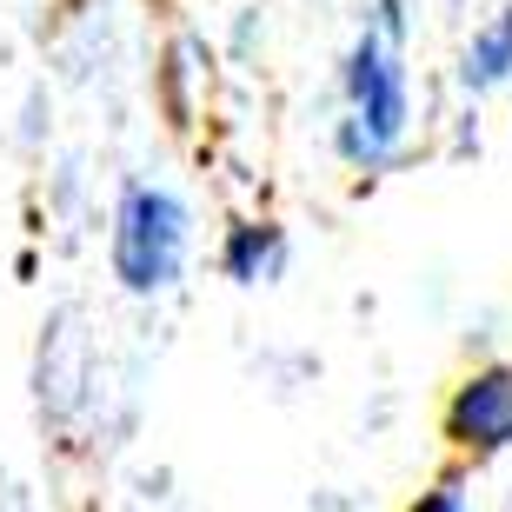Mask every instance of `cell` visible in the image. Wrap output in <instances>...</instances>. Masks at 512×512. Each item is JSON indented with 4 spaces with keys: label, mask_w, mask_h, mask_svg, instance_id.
Here are the masks:
<instances>
[{
    "label": "cell",
    "mask_w": 512,
    "mask_h": 512,
    "mask_svg": "<svg viewBox=\"0 0 512 512\" xmlns=\"http://www.w3.org/2000/svg\"><path fill=\"white\" fill-rule=\"evenodd\" d=\"M346 120H340V153L360 173L393 167L406 140V67H399V0H380L366 34L346 54Z\"/></svg>",
    "instance_id": "6da1fadb"
},
{
    "label": "cell",
    "mask_w": 512,
    "mask_h": 512,
    "mask_svg": "<svg viewBox=\"0 0 512 512\" xmlns=\"http://www.w3.org/2000/svg\"><path fill=\"white\" fill-rule=\"evenodd\" d=\"M187 260V207L167 187H127L114 213V273L127 293H160Z\"/></svg>",
    "instance_id": "7a4b0ae2"
},
{
    "label": "cell",
    "mask_w": 512,
    "mask_h": 512,
    "mask_svg": "<svg viewBox=\"0 0 512 512\" xmlns=\"http://www.w3.org/2000/svg\"><path fill=\"white\" fill-rule=\"evenodd\" d=\"M446 439L459 453H499L512 439V366H486L453 393L446 406Z\"/></svg>",
    "instance_id": "3957f363"
},
{
    "label": "cell",
    "mask_w": 512,
    "mask_h": 512,
    "mask_svg": "<svg viewBox=\"0 0 512 512\" xmlns=\"http://www.w3.org/2000/svg\"><path fill=\"white\" fill-rule=\"evenodd\" d=\"M286 260V233L273 227V220H240V227L227 233V247H220V266H227V280L240 286H260L273 280Z\"/></svg>",
    "instance_id": "277c9868"
},
{
    "label": "cell",
    "mask_w": 512,
    "mask_h": 512,
    "mask_svg": "<svg viewBox=\"0 0 512 512\" xmlns=\"http://www.w3.org/2000/svg\"><path fill=\"white\" fill-rule=\"evenodd\" d=\"M506 74H512V14H499L486 34H473V47L459 60V80L466 87H499Z\"/></svg>",
    "instance_id": "5b68a950"
},
{
    "label": "cell",
    "mask_w": 512,
    "mask_h": 512,
    "mask_svg": "<svg viewBox=\"0 0 512 512\" xmlns=\"http://www.w3.org/2000/svg\"><path fill=\"white\" fill-rule=\"evenodd\" d=\"M413 512H466V493H459V479H439L433 493H419Z\"/></svg>",
    "instance_id": "8992f818"
}]
</instances>
